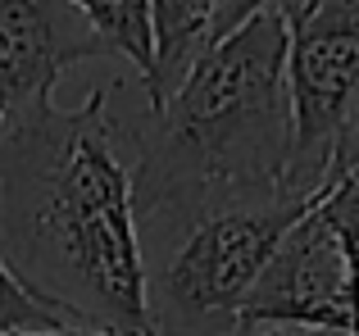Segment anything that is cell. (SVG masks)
<instances>
[{
  "label": "cell",
  "instance_id": "cell-10",
  "mask_svg": "<svg viewBox=\"0 0 359 336\" xmlns=\"http://www.w3.org/2000/svg\"><path fill=\"white\" fill-rule=\"evenodd\" d=\"M264 5H273V0H228L223 14H219V27H214V41H219L223 32H232L237 23H245V18H250L255 9H264Z\"/></svg>",
  "mask_w": 359,
  "mask_h": 336
},
{
  "label": "cell",
  "instance_id": "cell-3",
  "mask_svg": "<svg viewBox=\"0 0 359 336\" xmlns=\"http://www.w3.org/2000/svg\"><path fill=\"white\" fill-rule=\"evenodd\" d=\"M318 195H223L137 209L155 336H237L241 300Z\"/></svg>",
  "mask_w": 359,
  "mask_h": 336
},
{
  "label": "cell",
  "instance_id": "cell-13",
  "mask_svg": "<svg viewBox=\"0 0 359 336\" xmlns=\"http://www.w3.org/2000/svg\"><path fill=\"white\" fill-rule=\"evenodd\" d=\"M264 336H351L346 328H296V323H282V328H264Z\"/></svg>",
  "mask_w": 359,
  "mask_h": 336
},
{
  "label": "cell",
  "instance_id": "cell-1",
  "mask_svg": "<svg viewBox=\"0 0 359 336\" xmlns=\"http://www.w3.org/2000/svg\"><path fill=\"white\" fill-rule=\"evenodd\" d=\"M137 123L114 114V87L78 109L50 96L0 118V259L64 323L155 336L146 259L132 209Z\"/></svg>",
  "mask_w": 359,
  "mask_h": 336
},
{
  "label": "cell",
  "instance_id": "cell-2",
  "mask_svg": "<svg viewBox=\"0 0 359 336\" xmlns=\"http://www.w3.org/2000/svg\"><path fill=\"white\" fill-rule=\"evenodd\" d=\"M291 82L278 0L205 46L177 91L137 118L132 209L223 195H296L287 186Z\"/></svg>",
  "mask_w": 359,
  "mask_h": 336
},
{
  "label": "cell",
  "instance_id": "cell-6",
  "mask_svg": "<svg viewBox=\"0 0 359 336\" xmlns=\"http://www.w3.org/2000/svg\"><path fill=\"white\" fill-rule=\"evenodd\" d=\"M82 59H109L69 0H0V118L50 96L60 73Z\"/></svg>",
  "mask_w": 359,
  "mask_h": 336
},
{
  "label": "cell",
  "instance_id": "cell-5",
  "mask_svg": "<svg viewBox=\"0 0 359 336\" xmlns=\"http://www.w3.org/2000/svg\"><path fill=\"white\" fill-rule=\"evenodd\" d=\"M359 328V295L351 282L346 255L318 209L309 204L287 232L269 264L259 268L255 286L241 300V332L264 328Z\"/></svg>",
  "mask_w": 359,
  "mask_h": 336
},
{
  "label": "cell",
  "instance_id": "cell-7",
  "mask_svg": "<svg viewBox=\"0 0 359 336\" xmlns=\"http://www.w3.org/2000/svg\"><path fill=\"white\" fill-rule=\"evenodd\" d=\"M228 0H150V36H155V69L141 82L146 105L159 109L177 91L205 46L214 41V27Z\"/></svg>",
  "mask_w": 359,
  "mask_h": 336
},
{
  "label": "cell",
  "instance_id": "cell-8",
  "mask_svg": "<svg viewBox=\"0 0 359 336\" xmlns=\"http://www.w3.org/2000/svg\"><path fill=\"white\" fill-rule=\"evenodd\" d=\"M91 27L105 55H118L146 82L155 69V36H150V0H69Z\"/></svg>",
  "mask_w": 359,
  "mask_h": 336
},
{
  "label": "cell",
  "instance_id": "cell-11",
  "mask_svg": "<svg viewBox=\"0 0 359 336\" xmlns=\"http://www.w3.org/2000/svg\"><path fill=\"white\" fill-rule=\"evenodd\" d=\"M0 336H123V332H105V328H82V323H64V328H27V332H0ZM250 336V332H237ZM264 336V332H259Z\"/></svg>",
  "mask_w": 359,
  "mask_h": 336
},
{
  "label": "cell",
  "instance_id": "cell-9",
  "mask_svg": "<svg viewBox=\"0 0 359 336\" xmlns=\"http://www.w3.org/2000/svg\"><path fill=\"white\" fill-rule=\"evenodd\" d=\"M314 209H318V218L327 223V232L337 237V246H341L351 282H355V295H359V164L337 168V173L318 186Z\"/></svg>",
  "mask_w": 359,
  "mask_h": 336
},
{
  "label": "cell",
  "instance_id": "cell-12",
  "mask_svg": "<svg viewBox=\"0 0 359 336\" xmlns=\"http://www.w3.org/2000/svg\"><path fill=\"white\" fill-rule=\"evenodd\" d=\"M355 164H359V118L351 123V132H346L341 150H337V164H332V173H337V168H355Z\"/></svg>",
  "mask_w": 359,
  "mask_h": 336
},
{
  "label": "cell",
  "instance_id": "cell-4",
  "mask_svg": "<svg viewBox=\"0 0 359 336\" xmlns=\"http://www.w3.org/2000/svg\"><path fill=\"white\" fill-rule=\"evenodd\" d=\"M287 18L291 141L287 186L318 195L359 118V0H278Z\"/></svg>",
  "mask_w": 359,
  "mask_h": 336
}]
</instances>
